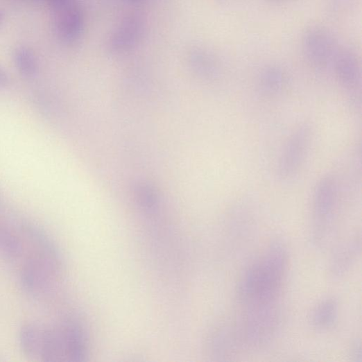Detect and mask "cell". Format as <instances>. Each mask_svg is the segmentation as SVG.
Listing matches in <instances>:
<instances>
[{
    "mask_svg": "<svg viewBox=\"0 0 362 362\" xmlns=\"http://www.w3.org/2000/svg\"><path fill=\"white\" fill-rule=\"evenodd\" d=\"M288 264L285 244L273 241L261 257L244 272L238 286V300L246 311L276 307Z\"/></svg>",
    "mask_w": 362,
    "mask_h": 362,
    "instance_id": "1",
    "label": "cell"
},
{
    "mask_svg": "<svg viewBox=\"0 0 362 362\" xmlns=\"http://www.w3.org/2000/svg\"><path fill=\"white\" fill-rule=\"evenodd\" d=\"M338 177L323 175L316 185L312 202L313 239L316 245L328 241L335 224L339 203Z\"/></svg>",
    "mask_w": 362,
    "mask_h": 362,
    "instance_id": "2",
    "label": "cell"
},
{
    "mask_svg": "<svg viewBox=\"0 0 362 362\" xmlns=\"http://www.w3.org/2000/svg\"><path fill=\"white\" fill-rule=\"evenodd\" d=\"M313 128L304 123L298 126L287 139L277 166L282 181L293 179L300 171L309 154L313 139Z\"/></svg>",
    "mask_w": 362,
    "mask_h": 362,
    "instance_id": "3",
    "label": "cell"
},
{
    "mask_svg": "<svg viewBox=\"0 0 362 362\" xmlns=\"http://www.w3.org/2000/svg\"><path fill=\"white\" fill-rule=\"evenodd\" d=\"M302 45L307 61L317 69L332 65L339 49L333 34L320 26H311L305 31Z\"/></svg>",
    "mask_w": 362,
    "mask_h": 362,
    "instance_id": "4",
    "label": "cell"
},
{
    "mask_svg": "<svg viewBox=\"0 0 362 362\" xmlns=\"http://www.w3.org/2000/svg\"><path fill=\"white\" fill-rule=\"evenodd\" d=\"M332 65L341 86L355 96L361 83V67L355 53L348 49H338Z\"/></svg>",
    "mask_w": 362,
    "mask_h": 362,
    "instance_id": "5",
    "label": "cell"
},
{
    "mask_svg": "<svg viewBox=\"0 0 362 362\" xmlns=\"http://www.w3.org/2000/svg\"><path fill=\"white\" fill-rule=\"evenodd\" d=\"M53 12L55 28L60 39L68 44L78 40L83 32V16L76 0H69Z\"/></svg>",
    "mask_w": 362,
    "mask_h": 362,
    "instance_id": "6",
    "label": "cell"
},
{
    "mask_svg": "<svg viewBox=\"0 0 362 362\" xmlns=\"http://www.w3.org/2000/svg\"><path fill=\"white\" fill-rule=\"evenodd\" d=\"M143 23L140 18L132 16L125 19L112 35L110 47L114 52H123L132 49L140 39Z\"/></svg>",
    "mask_w": 362,
    "mask_h": 362,
    "instance_id": "7",
    "label": "cell"
},
{
    "mask_svg": "<svg viewBox=\"0 0 362 362\" xmlns=\"http://www.w3.org/2000/svg\"><path fill=\"white\" fill-rule=\"evenodd\" d=\"M361 250V238L355 236L341 245L335 252L331 264V274L334 278L344 276L352 266Z\"/></svg>",
    "mask_w": 362,
    "mask_h": 362,
    "instance_id": "8",
    "label": "cell"
},
{
    "mask_svg": "<svg viewBox=\"0 0 362 362\" xmlns=\"http://www.w3.org/2000/svg\"><path fill=\"white\" fill-rule=\"evenodd\" d=\"M339 313V305L334 298H328L320 302L315 309L311 323L318 330H328L336 324Z\"/></svg>",
    "mask_w": 362,
    "mask_h": 362,
    "instance_id": "9",
    "label": "cell"
},
{
    "mask_svg": "<svg viewBox=\"0 0 362 362\" xmlns=\"http://www.w3.org/2000/svg\"><path fill=\"white\" fill-rule=\"evenodd\" d=\"M286 84L285 71L278 65H269L261 72L259 85L262 93L275 95L279 93Z\"/></svg>",
    "mask_w": 362,
    "mask_h": 362,
    "instance_id": "10",
    "label": "cell"
},
{
    "mask_svg": "<svg viewBox=\"0 0 362 362\" xmlns=\"http://www.w3.org/2000/svg\"><path fill=\"white\" fill-rule=\"evenodd\" d=\"M43 330L37 325L28 323L23 325L19 333V343L21 350L28 356H35L40 354Z\"/></svg>",
    "mask_w": 362,
    "mask_h": 362,
    "instance_id": "11",
    "label": "cell"
},
{
    "mask_svg": "<svg viewBox=\"0 0 362 362\" xmlns=\"http://www.w3.org/2000/svg\"><path fill=\"white\" fill-rule=\"evenodd\" d=\"M14 61L17 70L23 77L32 78L38 74L37 58L28 48L25 46L17 48L14 53Z\"/></svg>",
    "mask_w": 362,
    "mask_h": 362,
    "instance_id": "12",
    "label": "cell"
},
{
    "mask_svg": "<svg viewBox=\"0 0 362 362\" xmlns=\"http://www.w3.org/2000/svg\"><path fill=\"white\" fill-rule=\"evenodd\" d=\"M22 244L20 240L9 230L0 229V251L8 259L21 257Z\"/></svg>",
    "mask_w": 362,
    "mask_h": 362,
    "instance_id": "13",
    "label": "cell"
},
{
    "mask_svg": "<svg viewBox=\"0 0 362 362\" xmlns=\"http://www.w3.org/2000/svg\"><path fill=\"white\" fill-rule=\"evenodd\" d=\"M196 60L199 70L206 77L215 78L221 74L220 62L211 53L206 51H199L196 55Z\"/></svg>",
    "mask_w": 362,
    "mask_h": 362,
    "instance_id": "14",
    "label": "cell"
},
{
    "mask_svg": "<svg viewBox=\"0 0 362 362\" xmlns=\"http://www.w3.org/2000/svg\"><path fill=\"white\" fill-rule=\"evenodd\" d=\"M11 79L8 72L0 67V89H6L10 85Z\"/></svg>",
    "mask_w": 362,
    "mask_h": 362,
    "instance_id": "15",
    "label": "cell"
},
{
    "mask_svg": "<svg viewBox=\"0 0 362 362\" xmlns=\"http://www.w3.org/2000/svg\"><path fill=\"white\" fill-rule=\"evenodd\" d=\"M47 1L53 11H55L67 3L69 0H47Z\"/></svg>",
    "mask_w": 362,
    "mask_h": 362,
    "instance_id": "16",
    "label": "cell"
},
{
    "mask_svg": "<svg viewBox=\"0 0 362 362\" xmlns=\"http://www.w3.org/2000/svg\"><path fill=\"white\" fill-rule=\"evenodd\" d=\"M129 2H131L132 3H139L141 1H143V0H128Z\"/></svg>",
    "mask_w": 362,
    "mask_h": 362,
    "instance_id": "17",
    "label": "cell"
}]
</instances>
